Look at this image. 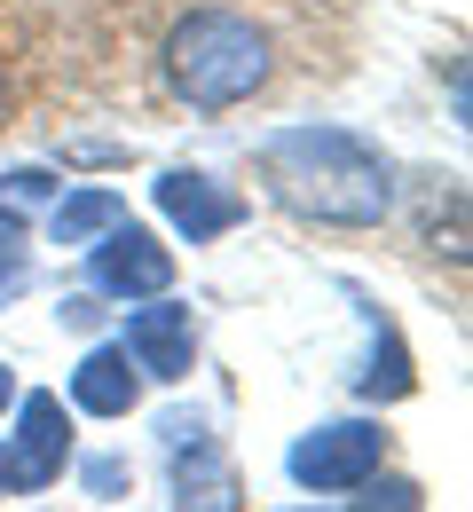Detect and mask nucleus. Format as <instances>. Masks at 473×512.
<instances>
[{"mask_svg": "<svg viewBox=\"0 0 473 512\" xmlns=\"http://www.w3.org/2000/svg\"><path fill=\"white\" fill-rule=\"evenodd\" d=\"M261 174L269 190L300 213V221H324V229H371L387 221L395 205V166L347 127H284L261 150Z\"/></svg>", "mask_w": 473, "mask_h": 512, "instance_id": "obj_1", "label": "nucleus"}, {"mask_svg": "<svg viewBox=\"0 0 473 512\" xmlns=\"http://www.w3.org/2000/svg\"><path fill=\"white\" fill-rule=\"evenodd\" d=\"M158 64H166L174 103H190V111H237V103H253L269 87L276 48H269V32L253 16H237V8H190L166 32Z\"/></svg>", "mask_w": 473, "mask_h": 512, "instance_id": "obj_2", "label": "nucleus"}, {"mask_svg": "<svg viewBox=\"0 0 473 512\" xmlns=\"http://www.w3.org/2000/svg\"><path fill=\"white\" fill-rule=\"evenodd\" d=\"M379 457H387V434L371 418H332V426L300 434L284 465L300 489H363V481H379Z\"/></svg>", "mask_w": 473, "mask_h": 512, "instance_id": "obj_3", "label": "nucleus"}, {"mask_svg": "<svg viewBox=\"0 0 473 512\" xmlns=\"http://www.w3.org/2000/svg\"><path fill=\"white\" fill-rule=\"evenodd\" d=\"M87 268H95V292H111V300H158L174 284V253L142 221H111L87 245Z\"/></svg>", "mask_w": 473, "mask_h": 512, "instance_id": "obj_4", "label": "nucleus"}, {"mask_svg": "<svg viewBox=\"0 0 473 512\" xmlns=\"http://www.w3.org/2000/svg\"><path fill=\"white\" fill-rule=\"evenodd\" d=\"M127 363H135L142 379H190V363H198V323H190V308H174L166 292L150 300V308H135L127 316Z\"/></svg>", "mask_w": 473, "mask_h": 512, "instance_id": "obj_5", "label": "nucleus"}, {"mask_svg": "<svg viewBox=\"0 0 473 512\" xmlns=\"http://www.w3.org/2000/svg\"><path fill=\"white\" fill-rule=\"evenodd\" d=\"M71 457V418L56 394H16V449H8V473L16 489H48Z\"/></svg>", "mask_w": 473, "mask_h": 512, "instance_id": "obj_6", "label": "nucleus"}, {"mask_svg": "<svg viewBox=\"0 0 473 512\" xmlns=\"http://www.w3.org/2000/svg\"><path fill=\"white\" fill-rule=\"evenodd\" d=\"M158 213L190 237V245H205V237H221V229H237L245 221V205L221 190L213 174H198V166H174V174H158Z\"/></svg>", "mask_w": 473, "mask_h": 512, "instance_id": "obj_7", "label": "nucleus"}, {"mask_svg": "<svg viewBox=\"0 0 473 512\" xmlns=\"http://www.w3.org/2000/svg\"><path fill=\"white\" fill-rule=\"evenodd\" d=\"M174 512H237V465L198 434L174 442Z\"/></svg>", "mask_w": 473, "mask_h": 512, "instance_id": "obj_8", "label": "nucleus"}, {"mask_svg": "<svg viewBox=\"0 0 473 512\" xmlns=\"http://www.w3.org/2000/svg\"><path fill=\"white\" fill-rule=\"evenodd\" d=\"M71 402L87 418H127L142 402V371L127 363V347H87V363L71 371Z\"/></svg>", "mask_w": 473, "mask_h": 512, "instance_id": "obj_9", "label": "nucleus"}, {"mask_svg": "<svg viewBox=\"0 0 473 512\" xmlns=\"http://www.w3.org/2000/svg\"><path fill=\"white\" fill-rule=\"evenodd\" d=\"M111 221H127L119 190H79V197H56V213H48L56 245H95V237H103Z\"/></svg>", "mask_w": 473, "mask_h": 512, "instance_id": "obj_10", "label": "nucleus"}, {"mask_svg": "<svg viewBox=\"0 0 473 512\" xmlns=\"http://www.w3.org/2000/svg\"><path fill=\"white\" fill-rule=\"evenodd\" d=\"M24 268H32V237H24L16 205H0V292H16V284H24Z\"/></svg>", "mask_w": 473, "mask_h": 512, "instance_id": "obj_11", "label": "nucleus"}, {"mask_svg": "<svg viewBox=\"0 0 473 512\" xmlns=\"http://www.w3.org/2000/svg\"><path fill=\"white\" fill-rule=\"evenodd\" d=\"M79 481H87L95 497H119L135 473H127V457H87V465H79Z\"/></svg>", "mask_w": 473, "mask_h": 512, "instance_id": "obj_12", "label": "nucleus"}, {"mask_svg": "<svg viewBox=\"0 0 473 512\" xmlns=\"http://www.w3.org/2000/svg\"><path fill=\"white\" fill-rule=\"evenodd\" d=\"M0 190H8V205H32V197H48L56 182H48L40 166H16V174H0Z\"/></svg>", "mask_w": 473, "mask_h": 512, "instance_id": "obj_13", "label": "nucleus"}, {"mask_svg": "<svg viewBox=\"0 0 473 512\" xmlns=\"http://www.w3.org/2000/svg\"><path fill=\"white\" fill-rule=\"evenodd\" d=\"M363 512H418V481H387L379 497H363Z\"/></svg>", "mask_w": 473, "mask_h": 512, "instance_id": "obj_14", "label": "nucleus"}, {"mask_svg": "<svg viewBox=\"0 0 473 512\" xmlns=\"http://www.w3.org/2000/svg\"><path fill=\"white\" fill-rule=\"evenodd\" d=\"M8 402H16V371H0V410H8Z\"/></svg>", "mask_w": 473, "mask_h": 512, "instance_id": "obj_15", "label": "nucleus"}, {"mask_svg": "<svg viewBox=\"0 0 473 512\" xmlns=\"http://www.w3.org/2000/svg\"><path fill=\"white\" fill-rule=\"evenodd\" d=\"M0 497H16V473H8V457H0Z\"/></svg>", "mask_w": 473, "mask_h": 512, "instance_id": "obj_16", "label": "nucleus"}]
</instances>
